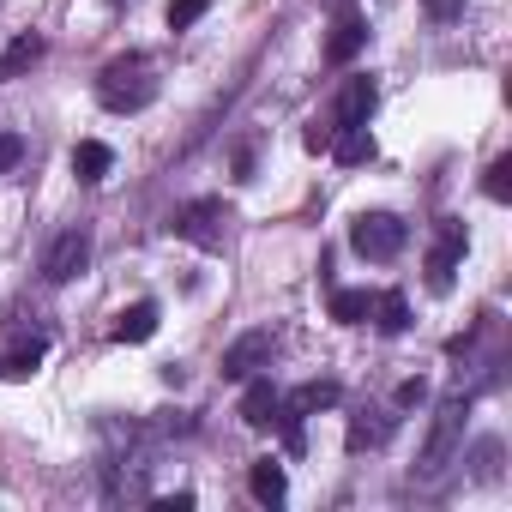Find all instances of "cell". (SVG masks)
Segmentation results:
<instances>
[{
  "label": "cell",
  "mask_w": 512,
  "mask_h": 512,
  "mask_svg": "<svg viewBox=\"0 0 512 512\" xmlns=\"http://www.w3.org/2000/svg\"><path fill=\"white\" fill-rule=\"evenodd\" d=\"M326 151H332L338 163H368V157H374V133H368V127H338Z\"/></svg>",
  "instance_id": "15"
},
{
  "label": "cell",
  "mask_w": 512,
  "mask_h": 512,
  "mask_svg": "<svg viewBox=\"0 0 512 512\" xmlns=\"http://www.w3.org/2000/svg\"><path fill=\"white\" fill-rule=\"evenodd\" d=\"M338 398H344V386H338V380H308V386L290 398V410H296V416H320V410H332Z\"/></svg>",
  "instance_id": "17"
},
{
  "label": "cell",
  "mask_w": 512,
  "mask_h": 512,
  "mask_svg": "<svg viewBox=\"0 0 512 512\" xmlns=\"http://www.w3.org/2000/svg\"><path fill=\"white\" fill-rule=\"evenodd\" d=\"M247 488H253V500H266V506H278L284 494H290V476H284V464L278 458H260L247 470Z\"/></svg>",
  "instance_id": "10"
},
{
  "label": "cell",
  "mask_w": 512,
  "mask_h": 512,
  "mask_svg": "<svg viewBox=\"0 0 512 512\" xmlns=\"http://www.w3.org/2000/svg\"><path fill=\"white\" fill-rule=\"evenodd\" d=\"M374 103H380L374 79H368V73H362V79H350V85L338 91V115H332V133H338V127H368Z\"/></svg>",
  "instance_id": "8"
},
{
  "label": "cell",
  "mask_w": 512,
  "mask_h": 512,
  "mask_svg": "<svg viewBox=\"0 0 512 512\" xmlns=\"http://www.w3.org/2000/svg\"><path fill=\"white\" fill-rule=\"evenodd\" d=\"M422 7H428V19H458L464 0H422Z\"/></svg>",
  "instance_id": "24"
},
{
  "label": "cell",
  "mask_w": 512,
  "mask_h": 512,
  "mask_svg": "<svg viewBox=\"0 0 512 512\" xmlns=\"http://www.w3.org/2000/svg\"><path fill=\"white\" fill-rule=\"evenodd\" d=\"M205 7H211V0H169V31L199 25V19H205Z\"/></svg>",
  "instance_id": "22"
},
{
  "label": "cell",
  "mask_w": 512,
  "mask_h": 512,
  "mask_svg": "<svg viewBox=\"0 0 512 512\" xmlns=\"http://www.w3.org/2000/svg\"><path fill=\"white\" fill-rule=\"evenodd\" d=\"M49 356V344L43 338H19L7 356H0V374H7V380H25V374H37V362Z\"/></svg>",
  "instance_id": "14"
},
{
  "label": "cell",
  "mask_w": 512,
  "mask_h": 512,
  "mask_svg": "<svg viewBox=\"0 0 512 512\" xmlns=\"http://www.w3.org/2000/svg\"><path fill=\"white\" fill-rule=\"evenodd\" d=\"M278 416H284V398H278V386H272V380H247L241 422H247V428H272Z\"/></svg>",
  "instance_id": "9"
},
{
  "label": "cell",
  "mask_w": 512,
  "mask_h": 512,
  "mask_svg": "<svg viewBox=\"0 0 512 512\" xmlns=\"http://www.w3.org/2000/svg\"><path fill=\"white\" fill-rule=\"evenodd\" d=\"M386 434H392V416H386V410H362V416L350 422V452L386 446Z\"/></svg>",
  "instance_id": "18"
},
{
  "label": "cell",
  "mask_w": 512,
  "mask_h": 512,
  "mask_svg": "<svg viewBox=\"0 0 512 512\" xmlns=\"http://www.w3.org/2000/svg\"><path fill=\"white\" fill-rule=\"evenodd\" d=\"M362 43H368V25H362V19H338V31L326 37V61H332V67H350V61L362 55Z\"/></svg>",
  "instance_id": "11"
},
{
  "label": "cell",
  "mask_w": 512,
  "mask_h": 512,
  "mask_svg": "<svg viewBox=\"0 0 512 512\" xmlns=\"http://www.w3.org/2000/svg\"><path fill=\"white\" fill-rule=\"evenodd\" d=\"M43 55H49V43H43V37H19V43H7V55H0V79H19V73H31Z\"/></svg>",
  "instance_id": "13"
},
{
  "label": "cell",
  "mask_w": 512,
  "mask_h": 512,
  "mask_svg": "<svg viewBox=\"0 0 512 512\" xmlns=\"http://www.w3.org/2000/svg\"><path fill=\"white\" fill-rule=\"evenodd\" d=\"M97 97H103V109H115V115H139V109L157 97V73H151V61H145V55H121V61H109L103 79H97Z\"/></svg>",
  "instance_id": "1"
},
{
  "label": "cell",
  "mask_w": 512,
  "mask_h": 512,
  "mask_svg": "<svg viewBox=\"0 0 512 512\" xmlns=\"http://www.w3.org/2000/svg\"><path fill=\"white\" fill-rule=\"evenodd\" d=\"M350 247L362 253V260H398L404 253V223L392 211H362L350 223Z\"/></svg>",
  "instance_id": "4"
},
{
  "label": "cell",
  "mask_w": 512,
  "mask_h": 512,
  "mask_svg": "<svg viewBox=\"0 0 512 512\" xmlns=\"http://www.w3.org/2000/svg\"><path fill=\"white\" fill-rule=\"evenodd\" d=\"M272 350H278L272 332H241V338L223 350V380H253V374L272 362Z\"/></svg>",
  "instance_id": "7"
},
{
  "label": "cell",
  "mask_w": 512,
  "mask_h": 512,
  "mask_svg": "<svg viewBox=\"0 0 512 512\" xmlns=\"http://www.w3.org/2000/svg\"><path fill=\"white\" fill-rule=\"evenodd\" d=\"M19 157H25V139H19V133H0V175H13Z\"/></svg>",
  "instance_id": "23"
},
{
  "label": "cell",
  "mask_w": 512,
  "mask_h": 512,
  "mask_svg": "<svg viewBox=\"0 0 512 512\" xmlns=\"http://www.w3.org/2000/svg\"><path fill=\"white\" fill-rule=\"evenodd\" d=\"M368 308H374L368 290H332V320H338V326H362Z\"/></svg>",
  "instance_id": "20"
},
{
  "label": "cell",
  "mask_w": 512,
  "mask_h": 512,
  "mask_svg": "<svg viewBox=\"0 0 512 512\" xmlns=\"http://www.w3.org/2000/svg\"><path fill=\"white\" fill-rule=\"evenodd\" d=\"M115 169V151L103 145V139H79V151H73V175L79 181H103Z\"/></svg>",
  "instance_id": "12"
},
{
  "label": "cell",
  "mask_w": 512,
  "mask_h": 512,
  "mask_svg": "<svg viewBox=\"0 0 512 512\" xmlns=\"http://www.w3.org/2000/svg\"><path fill=\"white\" fill-rule=\"evenodd\" d=\"M223 223H229L223 199H187V205H175V211H169V229H175L181 241L205 247V253H217V247H223Z\"/></svg>",
  "instance_id": "3"
},
{
  "label": "cell",
  "mask_w": 512,
  "mask_h": 512,
  "mask_svg": "<svg viewBox=\"0 0 512 512\" xmlns=\"http://www.w3.org/2000/svg\"><path fill=\"white\" fill-rule=\"evenodd\" d=\"M422 398H428V386H422V380H404V386H398V404H422Z\"/></svg>",
  "instance_id": "25"
},
{
  "label": "cell",
  "mask_w": 512,
  "mask_h": 512,
  "mask_svg": "<svg viewBox=\"0 0 512 512\" xmlns=\"http://www.w3.org/2000/svg\"><path fill=\"white\" fill-rule=\"evenodd\" d=\"M368 314H374V326H380L386 338H398V332L410 326V302H404L398 290H386V296H374V308H368Z\"/></svg>",
  "instance_id": "19"
},
{
  "label": "cell",
  "mask_w": 512,
  "mask_h": 512,
  "mask_svg": "<svg viewBox=\"0 0 512 512\" xmlns=\"http://www.w3.org/2000/svg\"><path fill=\"white\" fill-rule=\"evenodd\" d=\"M91 266V229H61L43 253V278L49 284H73L79 272Z\"/></svg>",
  "instance_id": "5"
},
{
  "label": "cell",
  "mask_w": 512,
  "mask_h": 512,
  "mask_svg": "<svg viewBox=\"0 0 512 512\" xmlns=\"http://www.w3.org/2000/svg\"><path fill=\"white\" fill-rule=\"evenodd\" d=\"M151 332H157V302H133V308L115 320V338H121V344H145Z\"/></svg>",
  "instance_id": "16"
},
{
  "label": "cell",
  "mask_w": 512,
  "mask_h": 512,
  "mask_svg": "<svg viewBox=\"0 0 512 512\" xmlns=\"http://www.w3.org/2000/svg\"><path fill=\"white\" fill-rule=\"evenodd\" d=\"M464 247H470L464 223L458 217H440V235H434V253H428V290H452V272L464 260Z\"/></svg>",
  "instance_id": "6"
},
{
  "label": "cell",
  "mask_w": 512,
  "mask_h": 512,
  "mask_svg": "<svg viewBox=\"0 0 512 512\" xmlns=\"http://www.w3.org/2000/svg\"><path fill=\"white\" fill-rule=\"evenodd\" d=\"M482 193H488V199H500V205L512 199V157H494V163H488V175H482Z\"/></svg>",
  "instance_id": "21"
},
{
  "label": "cell",
  "mask_w": 512,
  "mask_h": 512,
  "mask_svg": "<svg viewBox=\"0 0 512 512\" xmlns=\"http://www.w3.org/2000/svg\"><path fill=\"white\" fill-rule=\"evenodd\" d=\"M464 392H452L440 410H434V428H428V440H422V464H416V476L428 482V476H440L446 464H452V452L464 446Z\"/></svg>",
  "instance_id": "2"
}]
</instances>
